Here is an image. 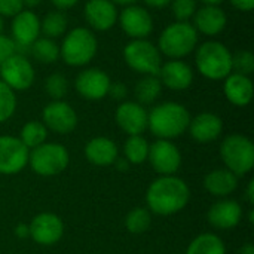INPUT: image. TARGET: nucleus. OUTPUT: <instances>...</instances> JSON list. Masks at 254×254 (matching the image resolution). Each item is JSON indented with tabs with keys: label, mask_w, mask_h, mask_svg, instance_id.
I'll use <instances>...</instances> for the list:
<instances>
[{
	"label": "nucleus",
	"mask_w": 254,
	"mask_h": 254,
	"mask_svg": "<svg viewBox=\"0 0 254 254\" xmlns=\"http://www.w3.org/2000/svg\"><path fill=\"white\" fill-rule=\"evenodd\" d=\"M190 199L188 183L176 176H161L153 180L146 193V202L152 213L171 216L182 211Z\"/></svg>",
	"instance_id": "nucleus-1"
},
{
	"label": "nucleus",
	"mask_w": 254,
	"mask_h": 254,
	"mask_svg": "<svg viewBox=\"0 0 254 254\" xmlns=\"http://www.w3.org/2000/svg\"><path fill=\"white\" fill-rule=\"evenodd\" d=\"M190 113L179 103L167 101L155 106L147 113V128L161 140H173L180 137L189 127Z\"/></svg>",
	"instance_id": "nucleus-2"
},
{
	"label": "nucleus",
	"mask_w": 254,
	"mask_h": 254,
	"mask_svg": "<svg viewBox=\"0 0 254 254\" xmlns=\"http://www.w3.org/2000/svg\"><path fill=\"white\" fill-rule=\"evenodd\" d=\"M97 51V36L86 27H76L64 36L60 46V57L67 65L83 67L94 60Z\"/></svg>",
	"instance_id": "nucleus-3"
},
{
	"label": "nucleus",
	"mask_w": 254,
	"mask_h": 254,
	"mask_svg": "<svg viewBox=\"0 0 254 254\" xmlns=\"http://www.w3.org/2000/svg\"><path fill=\"white\" fill-rule=\"evenodd\" d=\"M195 64L204 77L223 80L232 73V54L222 42L208 40L198 46Z\"/></svg>",
	"instance_id": "nucleus-4"
},
{
	"label": "nucleus",
	"mask_w": 254,
	"mask_h": 254,
	"mask_svg": "<svg viewBox=\"0 0 254 254\" xmlns=\"http://www.w3.org/2000/svg\"><path fill=\"white\" fill-rule=\"evenodd\" d=\"M196 43L198 31L195 27L190 22L176 21L162 30L158 39V49L171 60H180L193 52Z\"/></svg>",
	"instance_id": "nucleus-5"
},
{
	"label": "nucleus",
	"mask_w": 254,
	"mask_h": 254,
	"mask_svg": "<svg viewBox=\"0 0 254 254\" xmlns=\"http://www.w3.org/2000/svg\"><path fill=\"white\" fill-rule=\"evenodd\" d=\"M220 156L229 171L241 177L254 167L253 141L243 134H231L220 144Z\"/></svg>",
	"instance_id": "nucleus-6"
},
{
	"label": "nucleus",
	"mask_w": 254,
	"mask_h": 254,
	"mask_svg": "<svg viewBox=\"0 0 254 254\" xmlns=\"http://www.w3.org/2000/svg\"><path fill=\"white\" fill-rule=\"evenodd\" d=\"M70 162L67 149L60 143H43L28 152V164L31 170L42 177H54L61 174Z\"/></svg>",
	"instance_id": "nucleus-7"
},
{
	"label": "nucleus",
	"mask_w": 254,
	"mask_h": 254,
	"mask_svg": "<svg viewBox=\"0 0 254 254\" xmlns=\"http://www.w3.org/2000/svg\"><path fill=\"white\" fill-rule=\"evenodd\" d=\"M124 60L131 70L144 76H158L162 65L158 46L147 39H132L124 48Z\"/></svg>",
	"instance_id": "nucleus-8"
},
{
	"label": "nucleus",
	"mask_w": 254,
	"mask_h": 254,
	"mask_svg": "<svg viewBox=\"0 0 254 254\" xmlns=\"http://www.w3.org/2000/svg\"><path fill=\"white\" fill-rule=\"evenodd\" d=\"M0 77L15 92L28 89L34 82L36 73L33 64L24 55L15 54L0 64Z\"/></svg>",
	"instance_id": "nucleus-9"
},
{
	"label": "nucleus",
	"mask_w": 254,
	"mask_h": 254,
	"mask_svg": "<svg viewBox=\"0 0 254 254\" xmlns=\"http://www.w3.org/2000/svg\"><path fill=\"white\" fill-rule=\"evenodd\" d=\"M147 161L161 176H174L182 165V153L171 140L158 138L149 147Z\"/></svg>",
	"instance_id": "nucleus-10"
},
{
	"label": "nucleus",
	"mask_w": 254,
	"mask_h": 254,
	"mask_svg": "<svg viewBox=\"0 0 254 254\" xmlns=\"http://www.w3.org/2000/svg\"><path fill=\"white\" fill-rule=\"evenodd\" d=\"M28 164V149L13 135H0V174H18Z\"/></svg>",
	"instance_id": "nucleus-11"
},
{
	"label": "nucleus",
	"mask_w": 254,
	"mask_h": 254,
	"mask_svg": "<svg viewBox=\"0 0 254 254\" xmlns=\"http://www.w3.org/2000/svg\"><path fill=\"white\" fill-rule=\"evenodd\" d=\"M118 22L121 24L124 33L131 39H146L153 31V18L143 6H125L118 15Z\"/></svg>",
	"instance_id": "nucleus-12"
},
{
	"label": "nucleus",
	"mask_w": 254,
	"mask_h": 254,
	"mask_svg": "<svg viewBox=\"0 0 254 254\" xmlns=\"http://www.w3.org/2000/svg\"><path fill=\"white\" fill-rule=\"evenodd\" d=\"M42 118L43 125L57 134H68L77 127V115L74 109L63 100H55L46 104Z\"/></svg>",
	"instance_id": "nucleus-13"
},
{
	"label": "nucleus",
	"mask_w": 254,
	"mask_h": 254,
	"mask_svg": "<svg viewBox=\"0 0 254 254\" xmlns=\"http://www.w3.org/2000/svg\"><path fill=\"white\" fill-rule=\"evenodd\" d=\"M31 240L39 246H54L64 235V223L54 213H40L28 225Z\"/></svg>",
	"instance_id": "nucleus-14"
},
{
	"label": "nucleus",
	"mask_w": 254,
	"mask_h": 254,
	"mask_svg": "<svg viewBox=\"0 0 254 254\" xmlns=\"http://www.w3.org/2000/svg\"><path fill=\"white\" fill-rule=\"evenodd\" d=\"M110 83L112 80L106 71L100 68H86L77 74L74 86L80 97L91 101H97L107 97Z\"/></svg>",
	"instance_id": "nucleus-15"
},
{
	"label": "nucleus",
	"mask_w": 254,
	"mask_h": 254,
	"mask_svg": "<svg viewBox=\"0 0 254 254\" xmlns=\"http://www.w3.org/2000/svg\"><path fill=\"white\" fill-rule=\"evenodd\" d=\"M12 40L19 48H30L40 34V19L39 16L28 9H22L19 13L12 16L10 24Z\"/></svg>",
	"instance_id": "nucleus-16"
},
{
	"label": "nucleus",
	"mask_w": 254,
	"mask_h": 254,
	"mask_svg": "<svg viewBox=\"0 0 254 254\" xmlns=\"http://www.w3.org/2000/svg\"><path fill=\"white\" fill-rule=\"evenodd\" d=\"M115 118L118 127L128 135H141L147 129V112L137 101H122Z\"/></svg>",
	"instance_id": "nucleus-17"
},
{
	"label": "nucleus",
	"mask_w": 254,
	"mask_h": 254,
	"mask_svg": "<svg viewBox=\"0 0 254 254\" xmlns=\"http://www.w3.org/2000/svg\"><path fill=\"white\" fill-rule=\"evenodd\" d=\"M83 15L91 28L107 31L118 22V7L110 0H88L83 7Z\"/></svg>",
	"instance_id": "nucleus-18"
},
{
	"label": "nucleus",
	"mask_w": 254,
	"mask_h": 254,
	"mask_svg": "<svg viewBox=\"0 0 254 254\" xmlns=\"http://www.w3.org/2000/svg\"><path fill=\"white\" fill-rule=\"evenodd\" d=\"M158 77L168 89L185 91L193 82V70L183 60H170L161 65Z\"/></svg>",
	"instance_id": "nucleus-19"
},
{
	"label": "nucleus",
	"mask_w": 254,
	"mask_h": 254,
	"mask_svg": "<svg viewBox=\"0 0 254 254\" xmlns=\"http://www.w3.org/2000/svg\"><path fill=\"white\" fill-rule=\"evenodd\" d=\"M189 134L198 143H211L217 140L223 131V121L220 116L211 112H202L195 118H190Z\"/></svg>",
	"instance_id": "nucleus-20"
},
{
	"label": "nucleus",
	"mask_w": 254,
	"mask_h": 254,
	"mask_svg": "<svg viewBox=\"0 0 254 254\" xmlns=\"http://www.w3.org/2000/svg\"><path fill=\"white\" fill-rule=\"evenodd\" d=\"M226 22H228V16L220 6L204 4L202 7L196 9L192 25L198 33L214 37L225 30Z\"/></svg>",
	"instance_id": "nucleus-21"
},
{
	"label": "nucleus",
	"mask_w": 254,
	"mask_h": 254,
	"mask_svg": "<svg viewBox=\"0 0 254 254\" xmlns=\"http://www.w3.org/2000/svg\"><path fill=\"white\" fill-rule=\"evenodd\" d=\"M208 223L216 229H232L243 219V208L234 199H220L214 202L207 213Z\"/></svg>",
	"instance_id": "nucleus-22"
},
{
	"label": "nucleus",
	"mask_w": 254,
	"mask_h": 254,
	"mask_svg": "<svg viewBox=\"0 0 254 254\" xmlns=\"http://www.w3.org/2000/svg\"><path fill=\"white\" fill-rule=\"evenodd\" d=\"M223 80H225L223 94L231 104H234L237 107H246L252 103L254 86L250 76H244V74L232 71Z\"/></svg>",
	"instance_id": "nucleus-23"
},
{
	"label": "nucleus",
	"mask_w": 254,
	"mask_h": 254,
	"mask_svg": "<svg viewBox=\"0 0 254 254\" xmlns=\"http://www.w3.org/2000/svg\"><path fill=\"white\" fill-rule=\"evenodd\" d=\"M119 150L116 143L107 137H94L85 146L86 159L97 167L113 165L118 159Z\"/></svg>",
	"instance_id": "nucleus-24"
},
{
	"label": "nucleus",
	"mask_w": 254,
	"mask_h": 254,
	"mask_svg": "<svg viewBox=\"0 0 254 254\" xmlns=\"http://www.w3.org/2000/svg\"><path fill=\"white\" fill-rule=\"evenodd\" d=\"M204 188L213 196L226 198L238 188V177L228 168H217L205 176Z\"/></svg>",
	"instance_id": "nucleus-25"
},
{
	"label": "nucleus",
	"mask_w": 254,
	"mask_h": 254,
	"mask_svg": "<svg viewBox=\"0 0 254 254\" xmlns=\"http://www.w3.org/2000/svg\"><path fill=\"white\" fill-rule=\"evenodd\" d=\"M161 91H162V83L158 76H144L137 82L134 88L137 103L141 106L155 103L161 95Z\"/></svg>",
	"instance_id": "nucleus-26"
},
{
	"label": "nucleus",
	"mask_w": 254,
	"mask_h": 254,
	"mask_svg": "<svg viewBox=\"0 0 254 254\" xmlns=\"http://www.w3.org/2000/svg\"><path fill=\"white\" fill-rule=\"evenodd\" d=\"M186 254H226V247L216 234H201L189 244Z\"/></svg>",
	"instance_id": "nucleus-27"
},
{
	"label": "nucleus",
	"mask_w": 254,
	"mask_h": 254,
	"mask_svg": "<svg viewBox=\"0 0 254 254\" xmlns=\"http://www.w3.org/2000/svg\"><path fill=\"white\" fill-rule=\"evenodd\" d=\"M150 144L143 135H129L124 146V155L125 159L131 165H140L147 161Z\"/></svg>",
	"instance_id": "nucleus-28"
},
{
	"label": "nucleus",
	"mask_w": 254,
	"mask_h": 254,
	"mask_svg": "<svg viewBox=\"0 0 254 254\" xmlns=\"http://www.w3.org/2000/svg\"><path fill=\"white\" fill-rule=\"evenodd\" d=\"M46 137H48V128L43 125V122H39V121H30L24 124V127L21 128V134H19L21 143L28 150L43 144L46 141Z\"/></svg>",
	"instance_id": "nucleus-29"
},
{
	"label": "nucleus",
	"mask_w": 254,
	"mask_h": 254,
	"mask_svg": "<svg viewBox=\"0 0 254 254\" xmlns=\"http://www.w3.org/2000/svg\"><path fill=\"white\" fill-rule=\"evenodd\" d=\"M30 49L33 57L43 64H52L60 58V46L54 39L49 37H39L30 46Z\"/></svg>",
	"instance_id": "nucleus-30"
},
{
	"label": "nucleus",
	"mask_w": 254,
	"mask_h": 254,
	"mask_svg": "<svg viewBox=\"0 0 254 254\" xmlns=\"http://www.w3.org/2000/svg\"><path fill=\"white\" fill-rule=\"evenodd\" d=\"M68 19L61 10H52L45 15V18L40 21V30L43 31L45 37L55 39L60 37L67 31Z\"/></svg>",
	"instance_id": "nucleus-31"
},
{
	"label": "nucleus",
	"mask_w": 254,
	"mask_h": 254,
	"mask_svg": "<svg viewBox=\"0 0 254 254\" xmlns=\"http://www.w3.org/2000/svg\"><path fill=\"white\" fill-rule=\"evenodd\" d=\"M152 225V216L147 208H134L125 217V228L129 234L140 235L144 234Z\"/></svg>",
	"instance_id": "nucleus-32"
},
{
	"label": "nucleus",
	"mask_w": 254,
	"mask_h": 254,
	"mask_svg": "<svg viewBox=\"0 0 254 254\" xmlns=\"http://www.w3.org/2000/svg\"><path fill=\"white\" fill-rule=\"evenodd\" d=\"M45 91L46 94L55 101L63 100L68 91V82L67 77L61 73H52L45 80Z\"/></svg>",
	"instance_id": "nucleus-33"
},
{
	"label": "nucleus",
	"mask_w": 254,
	"mask_h": 254,
	"mask_svg": "<svg viewBox=\"0 0 254 254\" xmlns=\"http://www.w3.org/2000/svg\"><path fill=\"white\" fill-rule=\"evenodd\" d=\"M16 110V95L15 92L0 80V124L12 118Z\"/></svg>",
	"instance_id": "nucleus-34"
},
{
	"label": "nucleus",
	"mask_w": 254,
	"mask_h": 254,
	"mask_svg": "<svg viewBox=\"0 0 254 254\" xmlns=\"http://www.w3.org/2000/svg\"><path fill=\"white\" fill-rule=\"evenodd\" d=\"M232 71L250 76L254 71V55L250 51H238L232 55Z\"/></svg>",
	"instance_id": "nucleus-35"
},
{
	"label": "nucleus",
	"mask_w": 254,
	"mask_h": 254,
	"mask_svg": "<svg viewBox=\"0 0 254 254\" xmlns=\"http://www.w3.org/2000/svg\"><path fill=\"white\" fill-rule=\"evenodd\" d=\"M171 10L177 21L189 22L196 12V0H171Z\"/></svg>",
	"instance_id": "nucleus-36"
},
{
	"label": "nucleus",
	"mask_w": 254,
	"mask_h": 254,
	"mask_svg": "<svg viewBox=\"0 0 254 254\" xmlns=\"http://www.w3.org/2000/svg\"><path fill=\"white\" fill-rule=\"evenodd\" d=\"M15 54H18V46L12 40V37L0 34V64L9 60Z\"/></svg>",
	"instance_id": "nucleus-37"
},
{
	"label": "nucleus",
	"mask_w": 254,
	"mask_h": 254,
	"mask_svg": "<svg viewBox=\"0 0 254 254\" xmlns=\"http://www.w3.org/2000/svg\"><path fill=\"white\" fill-rule=\"evenodd\" d=\"M24 9L22 0H0V16H15Z\"/></svg>",
	"instance_id": "nucleus-38"
},
{
	"label": "nucleus",
	"mask_w": 254,
	"mask_h": 254,
	"mask_svg": "<svg viewBox=\"0 0 254 254\" xmlns=\"http://www.w3.org/2000/svg\"><path fill=\"white\" fill-rule=\"evenodd\" d=\"M107 95H110V97L115 98V100L122 101V100L128 95V89H127V86H125L122 82H112Z\"/></svg>",
	"instance_id": "nucleus-39"
},
{
	"label": "nucleus",
	"mask_w": 254,
	"mask_h": 254,
	"mask_svg": "<svg viewBox=\"0 0 254 254\" xmlns=\"http://www.w3.org/2000/svg\"><path fill=\"white\" fill-rule=\"evenodd\" d=\"M232 6L241 12H250L254 7V0H231Z\"/></svg>",
	"instance_id": "nucleus-40"
},
{
	"label": "nucleus",
	"mask_w": 254,
	"mask_h": 254,
	"mask_svg": "<svg viewBox=\"0 0 254 254\" xmlns=\"http://www.w3.org/2000/svg\"><path fill=\"white\" fill-rule=\"evenodd\" d=\"M79 0H51V3L58 9V10H65V9H71L73 6L77 4Z\"/></svg>",
	"instance_id": "nucleus-41"
},
{
	"label": "nucleus",
	"mask_w": 254,
	"mask_h": 254,
	"mask_svg": "<svg viewBox=\"0 0 254 254\" xmlns=\"http://www.w3.org/2000/svg\"><path fill=\"white\" fill-rule=\"evenodd\" d=\"M15 235H16L18 238H21V240L28 238V237H30L28 225H25V223H19V225H16V228H15Z\"/></svg>",
	"instance_id": "nucleus-42"
},
{
	"label": "nucleus",
	"mask_w": 254,
	"mask_h": 254,
	"mask_svg": "<svg viewBox=\"0 0 254 254\" xmlns=\"http://www.w3.org/2000/svg\"><path fill=\"white\" fill-rule=\"evenodd\" d=\"M149 7H155V9H162L167 7L168 4H171V0H143Z\"/></svg>",
	"instance_id": "nucleus-43"
},
{
	"label": "nucleus",
	"mask_w": 254,
	"mask_h": 254,
	"mask_svg": "<svg viewBox=\"0 0 254 254\" xmlns=\"http://www.w3.org/2000/svg\"><path fill=\"white\" fill-rule=\"evenodd\" d=\"M113 165H115L119 171L125 173V171H128V168H129V165H131V164H129L125 158H119V156H118V159L115 161V164H113Z\"/></svg>",
	"instance_id": "nucleus-44"
},
{
	"label": "nucleus",
	"mask_w": 254,
	"mask_h": 254,
	"mask_svg": "<svg viewBox=\"0 0 254 254\" xmlns=\"http://www.w3.org/2000/svg\"><path fill=\"white\" fill-rule=\"evenodd\" d=\"M246 198L247 201L253 205L254 204V180H252L247 186V192H246Z\"/></svg>",
	"instance_id": "nucleus-45"
},
{
	"label": "nucleus",
	"mask_w": 254,
	"mask_h": 254,
	"mask_svg": "<svg viewBox=\"0 0 254 254\" xmlns=\"http://www.w3.org/2000/svg\"><path fill=\"white\" fill-rule=\"evenodd\" d=\"M40 3H42V0H22V6H24L25 9H28V10L37 7Z\"/></svg>",
	"instance_id": "nucleus-46"
},
{
	"label": "nucleus",
	"mask_w": 254,
	"mask_h": 254,
	"mask_svg": "<svg viewBox=\"0 0 254 254\" xmlns=\"http://www.w3.org/2000/svg\"><path fill=\"white\" fill-rule=\"evenodd\" d=\"M238 254H254V246L252 243H247L246 246H243L240 249V253Z\"/></svg>",
	"instance_id": "nucleus-47"
},
{
	"label": "nucleus",
	"mask_w": 254,
	"mask_h": 254,
	"mask_svg": "<svg viewBox=\"0 0 254 254\" xmlns=\"http://www.w3.org/2000/svg\"><path fill=\"white\" fill-rule=\"evenodd\" d=\"M115 4H122V6H129V4H135L137 0H110Z\"/></svg>",
	"instance_id": "nucleus-48"
},
{
	"label": "nucleus",
	"mask_w": 254,
	"mask_h": 254,
	"mask_svg": "<svg viewBox=\"0 0 254 254\" xmlns=\"http://www.w3.org/2000/svg\"><path fill=\"white\" fill-rule=\"evenodd\" d=\"M202 3H205V4H216V6H219L223 0H201Z\"/></svg>",
	"instance_id": "nucleus-49"
},
{
	"label": "nucleus",
	"mask_w": 254,
	"mask_h": 254,
	"mask_svg": "<svg viewBox=\"0 0 254 254\" xmlns=\"http://www.w3.org/2000/svg\"><path fill=\"white\" fill-rule=\"evenodd\" d=\"M1 31H3V18L0 16V34H1Z\"/></svg>",
	"instance_id": "nucleus-50"
}]
</instances>
